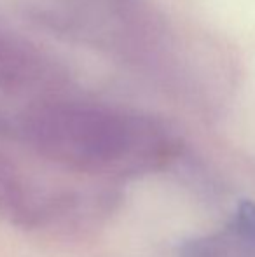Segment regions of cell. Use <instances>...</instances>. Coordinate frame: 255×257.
I'll list each match as a JSON object with an SVG mask.
<instances>
[{"instance_id": "obj_1", "label": "cell", "mask_w": 255, "mask_h": 257, "mask_svg": "<svg viewBox=\"0 0 255 257\" xmlns=\"http://www.w3.org/2000/svg\"><path fill=\"white\" fill-rule=\"evenodd\" d=\"M236 226L239 233L246 238L255 240V203L253 201H241L238 205V213H236Z\"/></svg>"}]
</instances>
